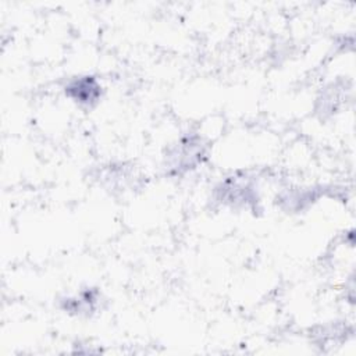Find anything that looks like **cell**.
Instances as JSON below:
<instances>
[{
	"instance_id": "cell-2",
	"label": "cell",
	"mask_w": 356,
	"mask_h": 356,
	"mask_svg": "<svg viewBox=\"0 0 356 356\" xmlns=\"http://www.w3.org/2000/svg\"><path fill=\"white\" fill-rule=\"evenodd\" d=\"M97 303V292L95 291H85L76 296L67 298L64 300L63 309L68 313L75 312L76 314H90L95 312Z\"/></svg>"
},
{
	"instance_id": "cell-1",
	"label": "cell",
	"mask_w": 356,
	"mask_h": 356,
	"mask_svg": "<svg viewBox=\"0 0 356 356\" xmlns=\"http://www.w3.org/2000/svg\"><path fill=\"white\" fill-rule=\"evenodd\" d=\"M65 96L79 106L93 107L102 97L103 88L92 75H81L68 81L64 86Z\"/></svg>"
}]
</instances>
